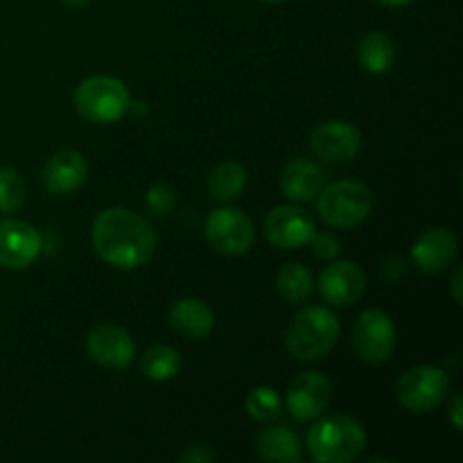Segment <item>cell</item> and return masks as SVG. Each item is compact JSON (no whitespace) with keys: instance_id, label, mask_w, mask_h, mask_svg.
I'll return each instance as SVG.
<instances>
[{"instance_id":"19","label":"cell","mask_w":463,"mask_h":463,"mask_svg":"<svg viewBox=\"0 0 463 463\" xmlns=\"http://www.w3.org/2000/svg\"><path fill=\"white\" fill-rule=\"evenodd\" d=\"M256 452L262 461H301V439L288 425H271L256 439Z\"/></svg>"},{"instance_id":"1","label":"cell","mask_w":463,"mask_h":463,"mask_svg":"<svg viewBox=\"0 0 463 463\" xmlns=\"http://www.w3.org/2000/svg\"><path fill=\"white\" fill-rule=\"evenodd\" d=\"M93 249L116 269H138L156 253V233L152 224L129 208H107L99 213L90 231Z\"/></svg>"},{"instance_id":"28","label":"cell","mask_w":463,"mask_h":463,"mask_svg":"<svg viewBox=\"0 0 463 463\" xmlns=\"http://www.w3.org/2000/svg\"><path fill=\"white\" fill-rule=\"evenodd\" d=\"M217 459V452L213 450L211 446H203V443H197V446H188L179 455L181 463H211Z\"/></svg>"},{"instance_id":"27","label":"cell","mask_w":463,"mask_h":463,"mask_svg":"<svg viewBox=\"0 0 463 463\" xmlns=\"http://www.w3.org/2000/svg\"><path fill=\"white\" fill-rule=\"evenodd\" d=\"M310 244L312 253L317 258H321V260H335L339 256V251H342V244H339V240L333 233H315Z\"/></svg>"},{"instance_id":"18","label":"cell","mask_w":463,"mask_h":463,"mask_svg":"<svg viewBox=\"0 0 463 463\" xmlns=\"http://www.w3.org/2000/svg\"><path fill=\"white\" fill-rule=\"evenodd\" d=\"M170 324L181 337L199 342V339L211 335L213 326H215V315H213L211 306L203 303L202 298L184 297L170 307Z\"/></svg>"},{"instance_id":"23","label":"cell","mask_w":463,"mask_h":463,"mask_svg":"<svg viewBox=\"0 0 463 463\" xmlns=\"http://www.w3.org/2000/svg\"><path fill=\"white\" fill-rule=\"evenodd\" d=\"M276 289L289 303H303L315 289V276L301 262H288L276 274Z\"/></svg>"},{"instance_id":"16","label":"cell","mask_w":463,"mask_h":463,"mask_svg":"<svg viewBox=\"0 0 463 463\" xmlns=\"http://www.w3.org/2000/svg\"><path fill=\"white\" fill-rule=\"evenodd\" d=\"M89 176V163L77 149H59L43 167V185L52 194H71Z\"/></svg>"},{"instance_id":"7","label":"cell","mask_w":463,"mask_h":463,"mask_svg":"<svg viewBox=\"0 0 463 463\" xmlns=\"http://www.w3.org/2000/svg\"><path fill=\"white\" fill-rule=\"evenodd\" d=\"M353 348L355 355L366 364H383L389 360L396 348V326H393L392 317L380 307H371L364 310L353 326L351 335Z\"/></svg>"},{"instance_id":"32","label":"cell","mask_w":463,"mask_h":463,"mask_svg":"<svg viewBox=\"0 0 463 463\" xmlns=\"http://www.w3.org/2000/svg\"><path fill=\"white\" fill-rule=\"evenodd\" d=\"M378 3L389 5V7H405V5H410L411 0H378Z\"/></svg>"},{"instance_id":"8","label":"cell","mask_w":463,"mask_h":463,"mask_svg":"<svg viewBox=\"0 0 463 463\" xmlns=\"http://www.w3.org/2000/svg\"><path fill=\"white\" fill-rule=\"evenodd\" d=\"M256 229L247 213L240 208H217L206 220V240L224 256H242L253 247Z\"/></svg>"},{"instance_id":"17","label":"cell","mask_w":463,"mask_h":463,"mask_svg":"<svg viewBox=\"0 0 463 463\" xmlns=\"http://www.w3.org/2000/svg\"><path fill=\"white\" fill-rule=\"evenodd\" d=\"M280 190L292 202H310L321 193L326 184V175L319 163L307 158H294L280 172Z\"/></svg>"},{"instance_id":"11","label":"cell","mask_w":463,"mask_h":463,"mask_svg":"<svg viewBox=\"0 0 463 463\" xmlns=\"http://www.w3.org/2000/svg\"><path fill=\"white\" fill-rule=\"evenodd\" d=\"M43 240L32 224L23 220H0V267L25 269L39 258Z\"/></svg>"},{"instance_id":"14","label":"cell","mask_w":463,"mask_h":463,"mask_svg":"<svg viewBox=\"0 0 463 463\" xmlns=\"http://www.w3.org/2000/svg\"><path fill=\"white\" fill-rule=\"evenodd\" d=\"M366 289V276L357 262L335 260L324 267L319 276V292L330 306L346 307L362 298Z\"/></svg>"},{"instance_id":"10","label":"cell","mask_w":463,"mask_h":463,"mask_svg":"<svg viewBox=\"0 0 463 463\" xmlns=\"http://www.w3.org/2000/svg\"><path fill=\"white\" fill-rule=\"evenodd\" d=\"M310 147L315 156L324 163H348L360 154L362 134L355 125L344 120L321 122L310 136Z\"/></svg>"},{"instance_id":"21","label":"cell","mask_w":463,"mask_h":463,"mask_svg":"<svg viewBox=\"0 0 463 463\" xmlns=\"http://www.w3.org/2000/svg\"><path fill=\"white\" fill-rule=\"evenodd\" d=\"M244 185H247V167L242 163H220L208 175V193L220 202H231V199L240 197Z\"/></svg>"},{"instance_id":"9","label":"cell","mask_w":463,"mask_h":463,"mask_svg":"<svg viewBox=\"0 0 463 463\" xmlns=\"http://www.w3.org/2000/svg\"><path fill=\"white\" fill-rule=\"evenodd\" d=\"M333 401V384L319 371H306L289 383L285 393L288 411L297 420H312L324 414Z\"/></svg>"},{"instance_id":"15","label":"cell","mask_w":463,"mask_h":463,"mask_svg":"<svg viewBox=\"0 0 463 463\" xmlns=\"http://www.w3.org/2000/svg\"><path fill=\"white\" fill-rule=\"evenodd\" d=\"M459 253V240L452 231L432 226L416 238L411 247V262L423 274H441L455 262Z\"/></svg>"},{"instance_id":"33","label":"cell","mask_w":463,"mask_h":463,"mask_svg":"<svg viewBox=\"0 0 463 463\" xmlns=\"http://www.w3.org/2000/svg\"><path fill=\"white\" fill-rule=\"evenodd\" d=\"M262 3H283V0H262Z\"/></svg>"},{"instance_id":"31","label":"cell","mask_w":463,"mask_h":463,"mask_svg":"<svg viewBox=\"0 0 463 463\" xmlns=\"http://www.w3.org/2000/svg\"><path fill=\"white\" fill-rule=\"evenodd\" d=\"M61 3L71 9H80V7H84V5H89L90 0H61Z\"/></svg>"},{"instance_id":"4","label":"cell","mask_w":463,"mask_h":463,"mask_svg":"<svg viewBox=\"0 0 463 463\" xmlns=\"http://www.w3.org/2000/svg\"><path fill=\"white\" fill-rule=\"evenodd\" d=\"M317 211H319L324 224L333 226V229H355L373 211V193L362 181H335V184L321 188Z\"/></svg>"},{"instance_id":"2","label":"cell","mask_w":463,"mask_h":463,"mask_svg":"<svg viewBox=\"0 0 463 463\" xmlns=\"http://www.w3.org/2000/svg\"><path fill=\"white\" fill-rule=\"evenodd\" d=\"M339 339V321L328 307L307 306L294 315L285 330V348L298 362H315L328 355Z\"/></svg>"},{"instance_id":"5","label":"cell","mask_w":463,"mask_h":463,"mask_svg":"<svg viewBox=\"0 0 463 463\" xmlns=\"http://www.w3.org/2000/svg\"><path fill=\"white\" fill-rule=\"evenodd\" d=\"M72 104L84 120L95 125H111L129 111L131 95L116 77L93 75L77 86Z\"/></svg>"},{"instance_id":"3","label":"cell","mask_w":463,"mask_h":463,"mask_svg":"<svg viewBox=\"0 0 463 463\" xmlns=\"http://www.w3.org/2000/svg\"><path fill=\"white\" fill-rule=\"evenodd\" d=\"M307 450L319 463H348L364 452L366 432L351 416H328L307 430Z\"/></svg>"},{"instance_id":"26","label":"cell","mask_w":463,"mask_h":463,"mask_svg":"<svg viewBox=\"0 0 463 463\" xmlns=\"http://www.w3.org/2000/svg\"><path fill=\"white\" fill-rule=\"evenodd\" d=\"M145 206L152 213L154 217H167L172 213V208L176 206V194L170 185L156 184L147 190V197H145Z\"/></svg>"},{"instance_id":"6","label":"cell","mask_w":463,"mask_h":463,"mask_svg":"<svg viewBox=\"0 0 463 463\" xmlns=\"http://www.w3.org/2000/svg\"><path fill=\"white\" fill-rule=\"evenodd\" d=\"M450 380L439 366H414L407 369L396 383V398L405 410L425 414L446 401Z\"/></svg>"},{"instance_id":"13","label":"cell","mask_w":463,"mask_h":463,"mask_svg":"<svg viewBox=\"0 0 463 463\" xmlns=\"http://www.w3.org/2000/svg\"><path fill=\"white\" fill-rule=\"evenodd\" d=\"M90 360L107 369H125L134 362L136 344L125 328L113 324L95 326L86 337Z\"/></svg>"},{"instance_id":"24","label":"cell","mask_w":463,"mask_h":463,"mask_svg":"<svg viewBox=\"0 0 463 463\" xmlns=\"http://www.w3.org/2000/svg\"><path fill=\"white\" fill-rule=\"evenodd\" d=\"M244 410L258 423H271L283 411V398L279 396L274 387H256L249 392L247 401H244Z\"/></svg>"},{"instance_id":"30","label":"cell","mask_w":463,"mask_h":463,"mask_svg":"<svg viewBox=\"0 0 463 463\" xmlns=\"http://www.w3.org/2000/svg\"><path fill=\"white\" fill-rule=\"evenodd\" d=\"M452 298L455 303H461V267H457L452 274Z\"/></svg>"},{"instance_id":"25","label":"cell","mask_w":463,"mask_h":463,"mask_svg":"<svg viewBox=\"0 0 463 463\" xmlns=\"http://www.w3.org/2000/svg\"><path fill=\"white\" fill-rule=\"evenodd\" d=\"M27 199L23 176L12 167H0V213L21 211Z\"/></svg>"},{"instance_id":"20","label":"cell","mask_w":463,"mask_h":463,"mask_svg":"<svg viewBox=\"0 0 463 463\" xmlns=\"http://www.w3.org/2000/svg\"><path fill=\"white\" fill-rule=\"evenodd\" d=\"M357 59H360L362 66L369 72H373V75L387 72L389 68H392L393 59H396V45H393V39L387 32H369V34L362 36V41L357 43Z\"/></svg>"},{"instance_id":"29","label":"cell","mask_w":463,"mask_h":463,"mask_svg":"<svg viewBox=\"0 0 463 463\" xmlns=\"http://www.w3.org/2000/svg\"><path fill=\"white\" fill-rule=\"evenodd\" d=\"M461 393H455L452 396V402H450V420L452 425H455V430H463V420H461Z\"/></svg>"},{"instance_id":"12","label":"cell","mask_w":463,"mask_h":463,"mask_svg":"<svg viewBox=\"0 0 463 463\" xmlns=\"http://www.w3.org/2000/svg\"><path fill=\"white\" fill-rule=\"evenodd\" d=\"M317 233L315 217L298 206H276L265 220V235L276 249H298Z\"/></svg>"},{"instance_id":"22","label":"cell","mask_w":463,"mask_h":463,"mask_svg":"<svg viewBox=\"0 0 463 463\" xmlns=\"http://www.w3.org/2000/svg\"><path fill=\"white\" fill-rule=\"evenodd\" d=\"M179 369L181 355L176 353V348L165 346V344L147 348L140 357V373L152 383H167V380L176 378Z\"/></svg>"}]
</instances>
